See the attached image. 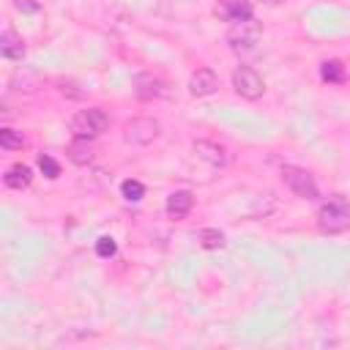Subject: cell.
I'll return each instance as SVG.
<instances>
[{
    "label": "cell",
    "instance_id": "cell-1",
    "mask_svg": "<svg viewBox=\"0 0 350 350\" xmlns=\"http://www.w3.org/2000/svg\"><path fill=\"white\" fill-rule=\"evenodd\" d=\"M317 227L328 235L345 232L350 227V205L345 197H328L317 208Z\"/></svg>",
    "mask_w": 350,
    "mask_h": 350
},
{
    "label": "cell",
    "instance_id": "cell-2",
    "mask_svg": "<svg viewBox=\"0 0 350 350\" xmlns=\"http://www.w3.org/2000/svg\"><path fill=\"white\" fill-rule=\"evenodd\" d=\"M109 129V115L101 109V107H90V109H79L74 118H71V131L74 137H98Z\"/></svg>",
    "mask_w": 350,
    "mask_h": 350
},
{
    "label": "cell",
    "instance_id": "cell-3",
    "mask_svg": "<svg viewBox=\"0 0 350 350\" xmlns=\"http://www.w3.org/2000/svg\"><path fill=\"white\" fill-rule=\"evenodd\" d=\"M282 180H284V186L295 197H301V200H317V183H314L312 172L287 164V167H282Z\"/></svg>",
    "mask_w": 350,
    "mask_h": 350
},
{
    "label": "cell",
    "instance_id": "cell-4",
    "mask_svg": "<svg viewBox=\"0 0 350 350\" xmlns=\"http://www.w3.org/2000/svg\"><path fill=\"white\" fill-rule=\"evenodd\" d=\"M161 134V123L156 118H131L123 126V139L129 145H148Z\"/></svg>",
    "mask_w": 350,
    "mask_h": 350
},
{
    "label": "cell",
    "instance_id": "cell-5",
    "mask_svg": "<svg viewBox=\"0 0 350 350\" xmlns=\"http://www.w3.org/2000/svg\"><path fill=\"white\" fill-rule=\"evenodd\" d=\"M232 88H235V93H238L241 98L254 101V98L262 96L265 82H262V77H260L252 66H238V68L232 71Z\"/></svg>",
    "mask_w": 350,
    "mask_h": 350
},
{
    "label": "cell",
    "instance_id": "cell-6",
    "mask_svg": "<svg viewBox=\"0 0 350 350\" xmlns=\"http://www.w3.org/2000/svg\"><path fill=\"white\" fill-rule=\"evenodd\" d=\"M257 38H260V25H257L254 19L238 22V25H232V30L227 33V41H230V46H232L235 52H249V49H254Z\"/></svg>",
    "mask_w": 350,
    "mask_h": 350
},
{
    "label": "cell",
    "instance_id": "cell-7",
    "mask_svg": "<svg viewBox=\"0 0 350 350\" xmlns=\"http://www.w3.org/2000/svg\"><path fill=\"white\" fill-rule=\"evenodd\" d=\"M213 14H216L221 22L238 25V22L252 19V16H254V8H252V3H246V0H221V3L213 8Z\"/></svg>",
    "mask_w": 350,
    "mask_h": 350
},
{
    "label": "cell",
    "instance_id": "cell-8",
    "mask_svg": "<svg viewBox=\"0 0 350 350\" xmlns=\"http://www.w3.org/2000/svg\"><path fill=\"white\" fill-rule=\"evenodd\" d=\"M134 93L137 98L142 101H150V98H164L170 93L167 82L161 77H153V74H137L134 77Z\"/></svg>",
    "mask_w": 350,
    "mask_h": 350
},
{
    "label": "cell",
    "instance_id": "cell-9",
    "mask_svg": "<svg viewBox=\"0 0 350 350\" xmlns=\"http://www.w3.org/2000/svg\"><path fill=\"white\" fill-rule=\"evenodd\" d=\"M216 88H219V77H216L211 68H197V71L191 74V79H189V93L197 96V98L216 93Z\"/></svg>",
    "mask_w": 350,
    "mask_h": 350
},
{
    "label": "cell",
    "instance_id": "cell-10",
    "mask_svg": "<svg viewBox=\"0 0 350 350\" xmlns=\"http://www.w3.org/2000/svg\"><path fill=\"white\" fill-rule=\"evenodd\" d=\"M191 148H194V153H197L200 159H205V161L213 164V167H224V164L230 161L227 148H221V145H216V142H211V139H194Z\"/></svg>",
    "mask_w": 350,
    "mask_h": 350
},
{
    "label": "cell",
    "instance_id": "cell-11",
    "mask_svg": "<svg viewBox=\"0 0 350 350\" xmlns=\"http://www.w3.org/2000/svg\"><path fill=\"white\" fill-rule=\"evenodd\" d=\"M0 55L5 60H22L25 57V41L11 27H5L3 36H0Z\"/></svg>",
    "mask_w": 350,
    "mask_h": 350
},
{
    "label": "cell",
    "instance_id": "cell-12",
    "mask_svg": "<svg viewBox=\"0 0 350 350\" xmlns=\"http://www.w3.org/2000/svg\"><path fill=\"white\" fill-rule=\"evenodd\" d=\"M191 205H194V194H191L189 189L172 191V194L167 197V213H170L172 219H183V216L191 211Z\"/></svg>",
    "mask_w": 350,
    "mask_h": 350
},
{
    "label": "cell",
    "instance_id": "cell-13",
    "mask_svg": "<svg viewBox=\"0 0 350 350\" xmlns=\"http://www.w3.org/2000/svg\"><path fill=\"white\" fill-rule=\"evenodd\" d=\"M3 183H5L8 189L22 191V189H27V186L33 183V170H30L27 164H14V167L3 175Z\"/></svg>",
    "mask_w": 350,
    "mask_h": 350
},
{
    "label": "cell",
    "instance_id": "cell-14",
    "mask_svg": "<svg viewBox=\"0 0 350 350\" xmlns=\"http://www.w3.org/2000/svg\"><path fill=\"white\" fill-rule=\"evenodd\" d=\"M68 159L74 164H90L93 161V142L88 137H74V142L68 145Z\"/></svg>",
    "mask_w": 350,
    "mask_h": 350
},
{
    "label": "cell",
    "instance_id": "cell-15",
    "mask_svg": "<svg viewBox=\"0 0 350 350\" xmlns=\"http://www.w3.org/2000/svg\"><path fill=\"white\" fill-rule=\"evenodd\" d=\"M320 77H323V82H334V85L345 82V66H342V60H323L320 63Z\"/></svg>",
    "mask_w": 350,
    "mask_h": 350
},
{
    "label": "cell",
    "instance_id": "cell-16",
    "mask_svg": "<svg viewBox=\"0 0 350 350\" xmlns=\"http://www.w3.org/2000/svg\"><path fill=\"white\" fill-rule=\"evenodd\" d=\"M200 246L202 249H219V246H224V232L216 230V227L200 230Z\"/></svg>",
    "mask_w": 350,
    "mask_h": 350
},
{
    "label": "cell",
    "instance_id": "cell-17",
    "mask_svg": "<svg viewBox=\"0 0 350 350\" xmlns=\"http://www.w3.org/2000/svg\"><path fill=\"white\" fill-rule=\"evenodd\" d=\"M120 194H123L129 202H139V200L145 197V186H142L139 180L129 178V180H123V183H120Z\"/></svg>",
    "mask_w": 350,
    "mask_h": 350
},
{
    "label": "cell",
    "instance_id": "cell-18",
    "mask_svg": "<svg viewBox=\"0 0 350 350\" xmlns=\"http://www.w3.org/2000/svg\"><path fill=\"white\" fill-rule=\"evenodd\" d=\"M0 145H3L5 150H16V148H22V145H25V137H22V131L0 129Z\"/></svg>",
    "mask_w": 350,
    "mask_h": 350
},
{
    "label": "cell",
    "instance_id": "cell-19",
    "mask_svg": "<svg viewBox=\"0 0 350 350\" xmlns=\"http://www.w3.org/2000/svg\"><path fill=\"white\" fill-rule=\"evenodd\" d=\"M38 170H41L49 180H55V178L60 175V164H57L52 156H46V153H41V156H38Z\"/></svg>",
    "mask_w": 350,
    "mask_h": 350
},
{
    "label": "cell",
    "instance_id": "cell-20",
    "mask_svg": "<svg viewBox=\"0 0 350 350\" xmlns=\"http://www.w3.org/2000/svg\"><path fill=\"white\" fill-rule=\"evenodd\" d=\"M115 252H118V246H115V241H112V238H107V235H104V238H98V241H96V254H98V257H112Z\"/></svg>",
    "mask_w": 350,
    "mask_h": 350
},
{
    "label": "cell",
    "instance_id": "cell-21",
    "mask_svg": "<svg viewBox=\"0 0 350 350\" xmlns=\"http://www.w3.org/2000/svg\"><path fill=\"white\" fill-rule=\"evenodd\" d=\"M265 3H279V0H265Z\"/></svg>",
    "mask_w": 350,
    "mask_h": 350
}]
</instances>
